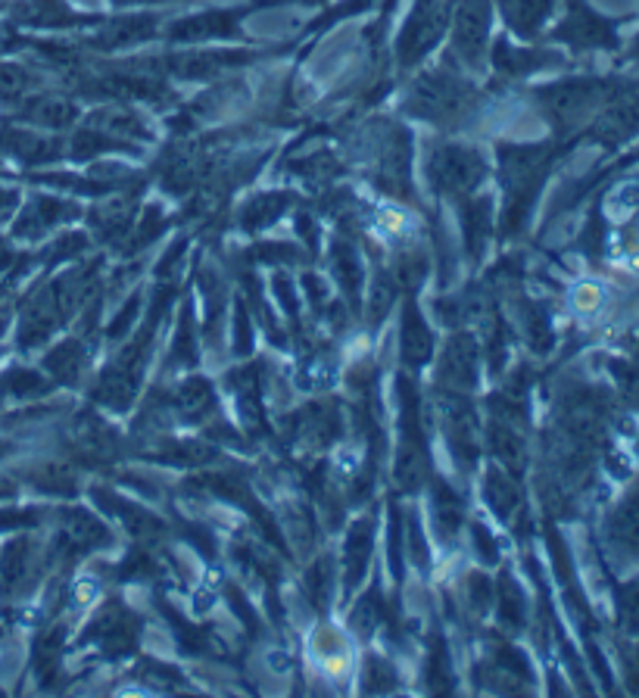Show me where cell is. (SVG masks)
I'll return each mask as SVG.
<instances>
[{"mask_svg": "<svg viewBox=\"0 0 639 698\" xmlns=\"http://www.w3.org/2000/svg\"><path fill=\"white\" fill-rule=\"evenodd\" d=\"M440 421H443L452 456L462 465H472L474 456H477V440H474L477 421H474L472 406L459 396H447V399H440Z\"/></svg>", "mask_w": 639, "mask_h": 698, "instance_id": "obj_1", "label": "cell"}, {"mask_svg": "<svg viewBox=\"0 0 639 698\" xmlns=\"http://www.w3.org/2000/svg\"><path fill=\"white\" fill-rule=\"evenodd\" d=\"M430 175L437 185H443L447 190H468L480 182L484 175V163L474 150H459V147H450V150H440L430 163Z\"/></svg>", "mask_w": 639, "mask_h": 698, "instance_id": "obj_2", "label": "cell"}, {"mask_svg": "<svg viewBox=\"0 0 639 698\" xmlns=\"http://www.w3.org/2000/svg\"><path fill=\"white\" fill-rule=\"evenodd\" d=\"M559 38L574 47H617L615 25L605 23L602 16H596L584 3L571 7V16L562 25Z\"/></svg>", "mask_w": 639, "mask_h": 698, "instance_id": "obj_3", "label": "cell"}, {"mask_svg": "<svg viewBox=\"0 0 639 698\" xmlns=\"http://www.w3.org/2000/svg\"><path fill=\"white\" fill-rule=\"evenodd\" d=\"M477 377V349L468 337H455L443 352L440 362V387H447L450 394H468Z\"/></svg>", "mask_w": 639, "mask_h": 698, "instance_id": "obj_4", "label": "cell"}, {"mask_svg": "<svg viewBox=\"0 0 639 698\" xmlns=\"http://www.w3.org/2000/svg\"><path fill=\"white\" fill-rule=\"evenodd\" d=\"M605 531H609V539L617 549L639 559V484L617 502L615 512L609 514Z\"/></svg>", "mask_w": 639, "mask_h": 698, "instance_id": "obj_5", "label": "cell"}, {"mask_svg": "<svg viewBox=\"0 0 639 698\" xmlns=\"http://www.w3.org/2000/svg\"><path fill=\"white\" fill-rule=\"evenodd\" d=\"M487 25H490L487 0H465L459 28H455V45L462 50V57H472V60L480 57V50L487 45Z\"/></svg>", "mask_w": 639, "mask_h": 698, "instance_id": "obj_6", "label": "cell"}, {"mask_svg": "<svg viewBox=\"0 0 639 698\" xmlns=\"http://www.w3.org/2000/svg\"><path fill=\"white\" fill-rule=\"evenodd\" d=\"M462 103V88L452 78H440V75H427L422 88L415 91V113L422 116H447L452 110H459Z\"/></svg>", "mask_w": 639, "mask_h": 698, "instance_id": "obj_7", "label": "cell"}, {"mask_svg": "<svg viewBox=\"0 0 639 698\" xmlns=\"http://www.w3.org/2000/svg\"><path fill=\"white\" fill-rule=\"evenodd\" d=\"M135 636H138V630H135V621H131V614L125 608L103 611L95 630H91V639H97L106 652H128Z\"/></svg>", "mask_w": 639, "mask_h": 698, "instance_id": "obj_8", "label": "cell"}, {"mask_svg": "<svg viewBox=\"0 0 639 698\" xmlns=\"http://www.w3.org/2000/svg\"><path fill=\"white\" fill-rule=\"evenodd\" d=\"M639 132V94L637 97H624V100H615L609 110H605V116L599 119V125H596V135L602 140H609V144H621V140H627L630 135H637Z\"/></svg>", "mask_w": 639, "mask_h": 698, "instance_id": "obj_9", "label": "cell"}, {"mask_svg": "<svg viewBox=\"0 0 639 698\" xmlns=\"http://www.w3.org/2000/svg\"><path fill=\"white\" fill-rule=\"evenodd\" d=\"M549 107L559 113V116H577V113H584L590 103H596V97L602 94V85H596V82H565V85H555V88H549Z\"/></svg>", "mask_w": 639, "mask_h": 698, "instance_id": "obj_10", "label": "cell"}, {"mask_svg": "<svg viewBox=\"0 0 639 698\" xmlns=\"http://www.w3.org/2000/svg\"><path fill=\"white\" fill-rule=\"evenodd\" d=\"M434 349V337L422 322V315L415 312V306H405L403 315V359L409 365H425Z\"/></svg>", "mask_w": 639, "mask_h": 698, "instance_id": "obj_11", "label": "cell"}, {"mask_svg": "<svg viewBox=\"0 0 639 698\" xmlns=\"http://www.w3.org/2000/svg\"><path fill=\"white\" fill-rule=\"evenodd\" d=\"M549 7H552V0H502L509 23L522 35H534L540 28V23L549 16Z\"/></svg>", "mask_w": 639, "mask_h": 698, "instance_id": "obj_12", "label": "cell"}, {"mask_svg": "<svg viewBox=\"0 0 639 698\" xmlns=\"http://www.w3.org/2000/svg\"><path fill=\"white\" fill-rule=\"evenodd\" d=\"M372 556V521H359L353 534L347 536V552H343V564H347V577L350 583H359L365 564Z\"/></svg>", "mask_w": 639, "mask_h": 698, "instance_id": "obj_13", "label": "cell"}, {"mask_svg": "<svg viewBox=\"0 0 639 698\" xmlns=\"http://www.w3.org/2000/svg\"><path fill=\"white\" fill-rule=\"evenodd\" d=\"M615 608L617 624L624 633L639 636V577L637 581L617 583L615 586Z\"/></svg>", "mask_w": 639, "mask_h": 698, "instance_id": "obj_14", "label": "cell"}, {"mask_svg": "<svg viewBox=\"0 0 639 698\" xmlns=\"http://www.w3.org/2000/svg\"><path fill=\"white\" fill-rule=\"evenodd\" d=\"M487 499H490V506H493L499 514L512 512V509L518 506V499H522L515 477H509V474H502V471H490V477H487Z\"/></svg>", "mask_w": 639, "mask_h": 698, "instance_id": "obj_15", "label": "cell"}, {"mask_svg": "<svg viewBox=\"0 0 639 698\" xmlns=\"http://www.w3.org/2000/svg\"><path fill=\"white\" fill-rule=\"evenodd\" d=\"M434 502H437V524H440V534L452 536L462 524V499L452 493L447 484H440L434 493Z\"/></svg>", "mask_w": 639, "mask_h": 698, "instance_id": "obj_16", "label": "cell"}, {"mask_svg": "<svg viewBox=\"0 0 639 698\" xmlns=\"http://www.w3.org/2000/svg\"><path fill=\"white\" fill-rule=\"evenodd\" d=\"M178 409L190 419H203L213 409V394L206 381H188L178 394Z\"/></svg>", "mask_w": 639, "mask_h": 698, "instance_id": "obj_17", "label": "cell"}, {"mask_svg": "<svg viewBox=\"0 0 639 698\" xmlns=\"http://www.w3.org/2000/svg\"><path fill=\"white\" fill-rule=\"evenodd\" d=\"M499 614H502V621L512 630L524 627L522 589L512 581H502V586H499Z\"/></svg>", "mask_w": 639, "mask_h": 698, "instance_id": "obj_18", "label": "cell"}, {"mask_svg": "<svg viewBox=\"0 0 639 698\" xmlns=\"http://www.w3.org/2000/svg\"><path fill=\"white\" fill-rule=\"evenodd\" d=\"M309 596H312V602L318 608L328 606V599H331L334 593V571H331V561L325 559L322 564H315L312 571H309V581H306Z\"/></svg>", "mask_w": 639, "mask_h": 698, "instance_id": "obj_19", "label": "cell"}, {"mask_svg": "<svg viewBox=\"0 0 639 698\" xmlns=\"http://www.w3.org/2000/svg\"><path fill=\"white\" fill-rule=\"evenodd\" d=\"M390 303H393V281H387L380 275V278L372 284V294H368V319L378 325L380 319L390 312Z\"/></svg>", "mask_w": 639, "mask_h": 698, "instance_id": "obj_20", "label": "cell"}, {"mask_svg": "<svg viewBox=\"0 0 639 698\" xmlns=\"http://www.w3.org/2000/svg\"><path fill=\"white\" fill-rule=\"evenodd\" d=\"M378 614H380V602L372 596V599H362V606L355 608L353 614V630L359 636H368L375 624H378Z\"/></svg>", "mask_w": 639, "mask_h": 698, "instance_id": "obj_21", "label": "cell"}, {"mask_svg": "<svg viewBox=\"0 0 639 698\" xmlns=\"http://www.w3.org/2000/svg\"><path fill=\"white\" fill-rule=\"evenodd\" d=\"M615 369L617 384H621V390L627 399H634L639 406V365H630V362H615L612 365Z\"/></svg>", "mask_w": 639, "mask_h": 698, "instance_id": "obj_22", "label": "cell"}, {"mask_svg": "<svg viewBox=\"0 0 639 698\" xmlns=\"http://www.w3.org/2000/svg\"><path fill=\"white\" fill-rule=\"evenodd\" d=\"M637 449H639V446H637Z\"/></svg>", "mask_w": 639, "mask_h": 698, "instance_id": "obj_23", "label": "cell"}]
</instances>
